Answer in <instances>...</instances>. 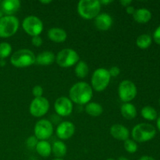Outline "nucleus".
Returning <instances> with one entry per match:
<instances>
[{
	"label": "nucleus",
	"instance_id": "1",
	"mask_svg": "<svg viewBox=\"0 0 160 160\" xmlns=\"http://www.w3.org/2000/svg\"><path fill=\"white\" fill-rule=\"evenodd\" d=\"M69 96L72 102L78 105H86L93 97V91L90 84L86 82H78L70 89Z\"/></svg>",
	"mask_w": 160,
	"mask_h": 160
},
{
	"label": "nucleus",
	"instance_id": "2",
	"mask_svg": "<svg viewBox=\"0 0 160 160\" xmlns=\"http://www.w3.org/2000/svg\"><path fill=\"white\" fill-rule=\"evenodd\" d=\"M101 3L98 0H81L78 3V12L82 18L92 20L99 14Z\"/></svg>",
	"mask_w": 160,
	"mask_h": 160
},
{
	"label": "nucleus",
	"instance_id": "3",
	"mask_svg": "<svg viewBox=\"0 0 160 160\" xmlns=\"http://www.w3.org/2000/svg\"><path fill=\"white\" fill-rule=\"evenodd\" d=\"M156 130L154 126L146 123H138L134 127L131 131L133 140L136 142H146L154 138Z\"/></svg>",
	"mask_w": 160,
	"mask_h": 160
},
{
	"label": "nucleus",
	"instance_id": "4",
	"mask_svg": "<svg viewBox=\"0 0 160 160\" xmlns=\"http://www.w3.org/2000/svg\"><path fill=\"white\" fill-rule=\"evenodd\" d=\"M36 61V56L32 51L22 48L15 52L10 58V62L17 68H23L33 65Z\"/></svg>",
	"mask_w": 160,
	"mask_h": 160
},
{
	"label": "nucleus",
	"instance_id": "5",
	"mask_svg": "<svg viewBox=\"0 0 160 160\" xmlns=\"http://www.w3.org/2000/svg\"><path fill=\"white\" fill-rule=\"evenodd\" d=\"M18 18L15 16H3L0 17V38H6L14 35L18 31Z\"/></svg>",
	"mask_w": 160,
	"mask_h": 160
},
{
	"label": "nucleus",
	"instance_id": "6",
	"mask_svg": "<svg viewBox=\"0 0 160 160\" xmlns=\"http://www.w3.org/2000/svg\"><path fill=\"white\" fill-rule=\"evenodd\" d=\"M80 61V56L74 49L70 48H63L56 56V62L62 68L73 67Z\"/></svg>",
	"mask_w": 160,
	"mask_h": 160
},
{
	"label": "nucleus",
	"instance_id": "7",
	"mask_svg": "<svg viewBox=\"0 0 160 160\" xmlns=\"http://www.w3.org/2000/svg\"><path fill=\"white\" fill-rule=\"evenodd\" d=\"M111 76L109 70L105 68H98L92 76V88L96 92H102L109 85Z\"/></svg>",
	"mask_w": 160,
	"mask_h": 160
},
{
	"label": "nucleus",
	"instance_id": "8",
	"mask_svg": "<svg viewBox=\"0 0 160 160\" xmlns=\"http://www.w3.org/2000/svg\"><path fill=\"white\" fill-rule=\"evenodd\" d=\"M22 28L23 31L31 37L40 35L43 31V23L36 16H28L25 17L22 23Z\"/></svg>",
	"mask_w": 160,
	"mask_h": 160
},
{
	"label": "nucleus",
	"instance_id": "9",
	"mask_svg": "<svg viewBox=\"0 0 160 160\" xmlns=\"http://www.w3.org/2000/svg\"><path fill=\"white\" fill-rule=\"evenodd\" d=\"M138 89L135 84L130 80H123L118 87V95L123 102H130L136 97Z\"/></svg>",
	"mask_w": 160,
	"mask_h": 160
},
{
	"label": "nucleus",
	"instance_id": "10",
	"mask_svg": "<svg viewBox=\"0 0 160 160\" xmlns=\"http://www.w3.org/2000/svg\"><path fill=\"white\" fill-rule=\"evenodd\" d=\"M53 124L48 120H38L34 128V136L39 141H46L52 137L53 134Z\"/></svg>",
	"mask_w": 160,
	"mask_h": 160
},
{
	"label": "nucleus",
	"instance_id": "11",
	"mask_svg": "<svg viewBox=\"0 0 160 160\" xmlns=\"http://www.w3.org/2000/svg\"><path fill=\"white\" fill-rule=\"evenodd\" d=\"M49 109L48 100L45 97L34 98L30 104V113L34 117H42L48 112Z\"/></svg>",
	"mask_w": 160,
	"mask_h": 160
},
{
	"label": "nucleus",
	"instance_id": "12",
	"mask_svg": "<svg viewBox=\"0 0 160 160\" xmlns=\"http://www.w3.org/2000/svg\"><path fill=\"white\" fill-rule=\"evenodd\" d=\"M73 102L69 98L62 96L58 98L54 103V109L60 117H68L73 112Z\"/></svg>",
	"mask_w": 160,
	"mask_h": 160
},
{
	"label": "nucleus",
	"instance_id": "13",
	"mask_svg": "<svg viewBox=\"0 0 160 160\" xmlns=\"http://www.w3.org/2000/svg\"><path fill=\"white\" fill-rule=\"evenodd\" d=\"M75 133V126L72 122H61L56 128V134L61 140H67L72 138Z\"/></svg>",
	"mask_w": 160,
	"mask_h": 160
},
{
	"label": "nucleus",
	"instance_id": "14",
	"mask_svg": "<svg viewBox=\"0 0 160 160\" xmlns=\"http://www.w3.org/2000/svg\"><path fill=\"white\" fill-rule=\"evenodd\" d=\"M21 2L19 0H3L0 3V11L4 16H13L20 9Z\"/></svg>",
	"mask_w": 160,
	"mask_h": 160
},
{
	"label": "nucleus",
	"instance_id": "15",
	"mask_svg": "<svg viewBox=\"0 0 160 160\" xmlns=\"http://www.w3.org/2000/svg\"><path fill=\"white\" fill-rule=\"evenodd\" d=\"M112 18L109 14L106 12L99 13L95 18V25L97 29L100 31H107L112 27Z\"/></svg>",
	"mask_w": 160,
	"mask_h": 160
},
{
	"label": "nucleus",
	"instance_id": "16",
	"mask_svg": "<svg viewBox=\"0 0 160 160\" xmlns=\"http://www.w3.org/2000/svg\"><path fill=\"white\" fill-rule=\"evenodd\" d=\"M110 134L117 140L125 142L129 139L130 132L129 130L123 125L116 123L110 128Z\"/></svg>",
	"mask_w": 160,
	"mask_h": 160
},
{
	"label": "nucleus",
	"instance_id": "17",
	"mask_svg": "<svg viewBox=\"0 0 160 160\" xmlns=\"http://www.w3.org/2000/svg\"><path fill=\"white\" fill-rule=\"evenodd\" d=\"M48 38L56 43H61L67 40V34L66 31L62 28H52L47 33Z\"/></svg>",
	"mask_w": 160,
	"mask_h": 160
},
{
	"label": "nucleus",
	"instance_id": "18",
	"mask_svg": "<svg viewBox=\"0 0 160 160\" xmlns=\"http://www.w3.org/2000/svg\"><path fill=\"white\" fill-rule=\"evenodd\" d=\"M56 60V56L50 51H45L39 53L36 56L35 62L38 65L48 66L52 64Z\"/></svg>",
	"mask_w": 160,
	"mask_h": 160
},
{
	"label": "nucleus",
	"instance_id": "19",
	"mask_svg": "<svg viewBox=\"0 0 160 160\" xmlns=\"http://www.w3.org/2000/svg\"><path fill=\"white\" fill-rule=\"evenodd\" d=\"M132 16L134 20L139 23H146L152 19V12L145 8L136 9Z\"/></svg>",
	"mask_w": 160,
	"mask_h": 160
},
{
	"label": "nucleus",
	"instance_id": "20",
	"mask_svg": "<svg viewBox=\"0 0 160 160\" xmlns=\"http://www.w3.org/2000/svg\"><path fill=\"white\" fill-rule=\"evenodd\" d=\"M120 112L126 120H133L137 117V109L134 105L131 102L123 103L120 108Z\"/></svg>",
	"mask_w": 160,
	"mask_h": 160
},
{
	"label": "nucleus",
	"instance_id": "21",
	"mask_svg": "<svg viewBox=\"0 0 160 160\" xmlns=\"http://www.w3.org/2000/svg\"><path fill=\"white\" fill-rule=\"evenodd\" d=\"M36 152L42 157H48L52 153V145L47 141H38L35 147Z\"/></svg>",
	"mask_w": 160,
	"mask_h": 160
},
{
	"label": "nucleus",
	"instance_id": "22",
	"mask_svg": "<svg viewBox=\"0 0 160 160\" xmlns=\"http://www.w3.org/2000/svg\"><path fill=\"white\" fill-rule=\"evenodd\" d=\"M67 152V147L62 141H56L52 145V152L56 158H61L66 156Z\"/></svg>",
	"mask_w": 160,
	"mask_h": 160
},
{
	"label": "nucleus",
	"instance_id": "23",
	"mask_svg": "<svg viewBox=\"0 0 160 160\" xmlns=\"http://www.w3.org/2000/svg\"><path fill=\"white\" fill-rule=\"evenodd\" d=\"M85 111L88 115L92 117H98L103 112V108L100 104L94 102H90L86 104Z\"/></svg>",
	"mask_w": 160,
	"mask_h": 160
},
{
	"label": "nucleus",
	"instance_id": "24",
	"mask_svg": "<svg viewBox=\"0 0 160 160\" xmlns=\"http://www.w3.org/2000/svg\"><path fill=\"white\" fill-rule=\"evenodd\" d=\"M75 74L78 78H84L88 76L89 73V67L86 62L80 60L75 67Z\"/></svg>",
	"mask_w": 160,
	"mask_h": 160
},
{
	"label": "nucleus",
	"instance_id": "25",
	"mask_svg": "<svg viewBox=\"0 0 160 160\" xmlns=\"http://www.w3.org/2000/svg\"><path fill=\"white\" fill-rule=\"evenodd\" d=\"M152 37L147 34H143L139 35L136 39V45L138 48L142 49L148 48L152 45Z\"/></svg>",
	"mask_w": 160,
	"mask_h": 160
},
{
	"label": "nucleus",
	"instance_id": "26",
	"mask_svg": "<svg viewBox=\"0 0 160 160\" xmlns=\"http://www.w3.org/2000/svg\"><path fill=\"white\" fill-rule=\"evenodd\" d=\"M141 114L145 120H155L157 119V112L154 108L150 106H146L142 108Z\"/></svg>",
	"mask_w": 160,
	"mask_h": 160
},
{
	"label": "nucleus",
	"instance_id": "27",
	"mask_svg": "<svg viewBox=\"0 0 160 160\" xmlns=\"http://www.w3.org/2000/svg\"><path fill=\"white\" fill-rule=\"evenodd\" d=\"M12 52V46L8 42L0 43V59H5L9 56Z\"/></svg>",
	"mask_w": 160,
	"mask_h": 160
},
{
	"label": "nucleus",
	"instance_id": "28",
	"mask_svg": "<svg viewBox=\"0 0 160 160\" xmlns=\"http://www.w3.org/2000/svg\"><path fill=\"white\" fill-rule=\"evenodd\" d=\"M123 147H124L125 150L131 154L135 153L138 151V148L137 142H134V140H131V139H128V140L125 141Z\"/></svg>",
	"mask_w": 160,
	"mask_h": 160
},
{
	"label": "nucleus",
	"instance_id": "29",
	"mask_svg": "<svg viewBox=\"0 0 160 160\" xmlns=\"http://www.w3.org/2000/svg\"><path fill=\"white\" fill-rule=\"evenodd\" d=\"M38 142V139L36 138L35 136H31V137H29L28 139H27L26 144L28 148H35Z\"/></svg>",
	"mask_w": 160,
	"mask_h": 160
},
{
	"label": "nucleus",
	"instance_id": "30",
	"mask_svg": "<svg viewBox=\"0 0 160 160\" xmlns=\"http://www.w3.org/2000/svg\"><path fill=\"white\" fill-rule=\"evenodd\" d=\"M43 92V88H42V87L41 85H35L32 89V94L34 96V98L42 97Z\"/></svg>",
	"mask_w": 160,
	"mask_h": 160
},
{
	"label": "nucleus",
	"instance_id": "31",
	"mask_svg": "<svg viewBox=\"0 0 160 160\" xmlns=\"http://www.w3.org/2000/svg\"><path fill=\"white\" fill-rule=\"evenodd\" d=\"M31 43L35 47H40L41 45L43 43V40H42V38L40 37V35L38 36H34V37H32V39H31Z\"/></svg>",
	"mask_w": 160,
	"mask_h": 160
},
{
	"label": "nucleus",
	"instance_id": "32",
	"mask_svg": "<svg viewBox=\"0 0 160 160\" xmlns=\"http://www.w3.org/2000/svg\"><path fill=\"white\" fill-rule=\"evenodd\" d=\"M109 70V74H110L111 78H112V77L116 78V77H117L120 73V69L118 67H117V66L112 67L109 70Z\"/></svg>",
	"mask_w": 160,
	"mask_h": 160
},
{
	"label": "nucleus",
	"instance_id": "33",
	"mask_svg": "<svg viewBox=\"0 0 160 160\" xmlns=\"http://www.w3.org/2000/svg\"><path fill=\"white\" fill-rule=\"evenodd\" d=\"M153 39L156 44L160 45V25L155 30L154 34H153Z\"/></svg>",
	"mask_w": 160,
	"mask_h": 160
},
{
	"label": "nucleus",
	"instance_id": "34",
	"mask_svg": "<svg viewBox=\"0 0 160 160\" xmlns=\"http://www.w3.org/2000/svg\"><path fill=\"white\" fill-rule=\"evenodd\" d=\"M135 10H136L135 8L132 6H128V7H126V11H127V12H128V14L133 15V14L134 13V12H135Z\"/></svg>",
	"mask_w": 160,
	"mask_h": 160
},
{
	"label": "nucleus",
	"instance_id": "35",
	"mask_svg": "<svg viewBox=\"0 0 160 160\" xmlns=\"http://www.w3.org/2000/svg\"><path fill=\"white\" fill-rule=\"evenodd\" d=\"M120 2L123 6H124V7H128V6H131V4L132 3V1H131V0H121Z\"/></svg>",
	"mask_w": 160,
	"mask_h": 160
},
{
	"label": "nucleus",
	"instance_id": "36",
	"mask_svg": "<svg viewBox=\"0 0 160 160\" xmlns=\"http://www.w3.org/2000/svg\"><path fill=\"white\" fill-rule=\"evenodd\" d=\"M138 160H156L153 157L149 156H143L140 158Z\"/></svg>",
	"mask_w": 160,
	"mask_h": 160
},
{
	"label": "nucleus",
	"instance_id": "37",
	"mask_svg": "<svg viewBox=\"0 0 160 160\" xmlns=\"http://www.w3.org/2000/svg\"><path fill=\"white\" fill-rule=\"evenodd\" d=\"M100 3L102 4H104V5H107V4H109V3L112 2V1H111V0H102V1H99Z\"/></svg>",
	"mask_w": 160,
	"mask_h": 160
},
{
	"label": "nucleus",
	"instance_id": "38",
	"mask_svg": "<svg viewBox=\"0 0 160 160\" xmlns=\"http://www.w3.org/2000/svg\"><path fill=\"white\" fill-rule=\"evenodd\" d=\"M52 2V0H41L40 3H42V4H49Z\"/></svg>",
	"mask_w": 160,
	"mask_h": 160
},
{
	"label": "nucleus",
	"instance_id": "39",
	"mask_svg": "<svg viewBox=\"0 0 160 160\" xmlns=\"http://www.w3.org/2000/svg\"><path fill=\"white\" fill-rule=\"evenodd\" d=\"M156 123H157L158 129H159V131H160V117L157 119V122H156Z\"/></svg>",
	"mask_w": 160,
	"mask_h": 160
},
{
	"label": "nucleus",
	"instance_id": "40",
	"mask_svg": "<svg viewBox=\"0 0 160 160\" xmlns=\"http://www.w3.org/2000/svg\"><path fill=\"white\" fill-rule=\"evenodd\" d=\"M5 65H6V61L4 59H0V66L3 67Z\"/></svg>",
	"mask_w": 160,
	"mask_h": 160
},
{
	"label": "nucleus",
	"instance_id": "41",
	"mask_svg": "<svg viewBox=\"0 0 160 160\" xmlns=\"http://www.w3.org/2000/svg\"><path fill=\"white\" fill-rule=\"evenodd\" d=\"M118 160H130V159H128V158H126V157H120L118 159Z\"/></svg>",
	"mask_w": 160,
	"mask_h": 160
},
{
	"label": "nucleus",
	"instance_id": "42",
	"mask_svg": "<svg viewBox=\"0 0 160 160\" xmlns=\"http://www.w3.org/2000/svg\"><path fill=\"white\" fill-rule=\"evenodd\" d=\"M52 160H64L63 159H61V158H56V159H53Z\"/></svg>",
	"mask_w": 160,
	"mask_h": 160
},
{
	"label": "nucleus",
	"instance_id": "43",
	"mask_svg": "<svg viewBox=\"0 0 160 160\" xmlns=\"http://www.w3.org/2000/svg\"><path fill=\"white\" fill-rule=\"evenodd\" d=\"M106 160H116V159H112V158H109V159H107Z\"/></svg>",
	"mask_w": 160,
	"mask_h": 160
},
{
	"label": "nucleus",
	"instance_id": "44",
	"mask_svg": "<svg viewBox=\"0 0 160 160\" xmlns=\"http://www.w3.org/2000/svg\"><path fill=\"white\" fill-rule=\"evenodd\" d=\"M159 105H160V98H159Z\"/></svg>",
	"mask_w": 160,
	"mask_h": 160
},
{
	"label": "nucleus",
	"instance_id": "45",
	"mask_svg": "<svg viewBox=\"0 0 160 160\" xmlns=\"http://www.w3.org/2000/svg\"><path fill=\"white\" fill-rule=\"evenodd\" d=\"M0 3H1V1H0Z\"/></svg>",
	"mask_w": 160,
	"mask_h": 160
}]
</instances>
